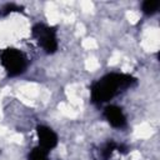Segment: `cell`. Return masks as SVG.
<instances>
[{"label":"cell","mask_w":160,"mask_h":160,"mask_svg":"<svg viewBox=\"0 0 160 160\" xmlns=\"http://www.w3.org/2000/svg\"><path fill=\"white\" fill-rule=\"evenodd\" d=\"M102 115H104L105 120L109 122V125L115 129H122L128 124L126 116H125L122 109L116 105H106L104 108Z\"/></svg>","instance_id":"5"},{"label":"cell","mask_w":160,"mask_h":160,"mask_svg":"<svg viewBox=\"0 0 160 160\" xmlns=\"http://www.w3.org/2000/svg\"><path fill=\"white\" fill-rule=\"evenodd\" d=\"M136 82L135 78L124 72H109L92 82L90 88L91 102L96 105H102L109 102L111 99L131 88Z\"/></svg>","instance_id":"1"},{"label":"cell","mask_w":160,"mask_h":160,"mask_svg":"<svg viewBox=\"0 0 160 160\" xmlns=\"http://www.w3.org/2000/svg\"><path fill=\"white\" fill-rule=\"evenodd\" d=\"M31 35L38 45L46 54H54L58 50V32L56 29L41 22H38L31 29Z\"/></svg>","instance_id":"3"},{"label":"cell","mask_w":160,"mask_h":160,"mask_svg":"<svg viewBox=\"0 0 160 160\" xmlns=\"http://www.w3.org/2000/svg\"><path fill=\"white\" fill-rule=\"evenodd\" d=\"M49 154H50V151L36 145L35 148H32L30 150V152L28 155V160H50Z\"/></svg>","instance_id":"6"},{"label":"cell","mask_w":160,"mask_h":160,"mask_svg":"<svg viewBox=\"0 0 160 160\" xmlns=\"http://www.w3.org/2000/svg\"><path fill=\"white\" fill-rule=\"evenodd\" d=\"M0 65L5 70V72L11 76H19L22 75L29 65L26 55L15 48H8L0 51Z\"/></svg>","instance_id":"2"},{"label":"cell","mask_w":160,"mask_h":160,"mask_svg":"<svg viewBox=\"0 0 160 160\" xmlns=\"http://www.w3.org/2000/svg\"><path fill=\"white\" fill-rule=\"evenodd\" d=\"M159 6H160V2L159 1H150V0H146L141 4V11L145 14V15H154L158 12L159 10Z\"/></svg>","instance_id":"7"},{"label":"cell","mask_w":160,"mask_h":160,"mask_svg":"<svg viewBox=\"0 0 160 160\" xmlns=\"http://www.w3.org/2000/svg\"><path fill=\"white\" fill-rule=\"evenodd\" d=\"M36 135H38V140H39V146L51 151L52 149H55L58 146L59 142V136L58 134L48 125H38L36 126Z\"/></svg>","instance_id":"4"}]
</instances>
